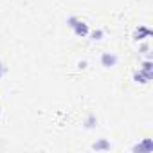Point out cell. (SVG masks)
Masks as SVG:
<instances>
[{
    "label": "cell",
    "instance_id": "obj_1",
    "mask_svg": "<svg viewBox=\"0 0 153 153\" xmlns=\"http://www.w3.org/2000/svg\"><path fill=\"white\" fill-rule=\"evenodd\" d=\"M68 22H70L68 25L76 31V34H78V36H85V34L88 33V27H87V24H85V22H78L76 18H70Z\"/></svg>",
    "mask_w": 153,
    "mask_h": 153
},
{
    "label": "cell",
    "instance_id": "obj_2",
    "mask_svg": "<svg viewBox=\"0 0 153 153\" xmlns=\"http://www.w3.org/2000/svg\"><path fill=\"white\" fill-rule=\"evenodd\" d=\"M101 61H103V65H105V67H114V65L117 63V58H115L114 54L105 52V54H103V58H101Z\"/></svg>",
    "mask_w": 153,
    "mask_h": 153
},
{
    "label": "cell",
    "instance_id": "obj_3",
    "mask_svg": "<svg viewBox=\"0 0 153 153\" xmlns=\"http://www.w3.org/2000/svg\"><path fill=\"white\" fill-rule=\"evenodd\" d=\"M92 149H96V151H99V149H110V142L105 140V139H99V142L92 144Z\"/></svg>",
    "mask_w": 153,
    "mask_h": 153
},
{
    "label": "cell",
    "instance_id": "obj_4",
    "mask_svg": "<svg viewBox=\"0 0 153 153\" xmlns=\"http://www.w3.org/2000/svg\"><path fill=\"white\" fill-rule=\"evenodd\" d=\"M92 36H94V40H101V36H103V33H101V31H96V33H94Z\"/></svg>",
    "mask_w": 153,
    "mask_h": 153
}]
</instances>
